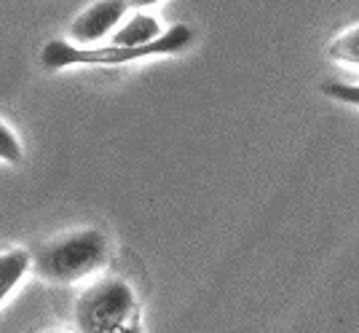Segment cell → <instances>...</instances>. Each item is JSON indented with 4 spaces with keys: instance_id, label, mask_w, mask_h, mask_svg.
<instances>
[{
    "instance_id": "1",
    "label": "cell",
    "mask_w": 359,
    "mask_h": 333,
    "mask_svg": "<svg viewBox=\"0 0 359 333\" xmlns=\"http://www.w3.org/2000/svg\"><path fill=\"white\" fill-rule=\"evenodd\" d=\"M110 263V240L102 228H75L38 244L30 269L48 282H81Z\"/></svg>"
},
{
    "instance_id": "3",
    "label": "cell",
    "mask_w": 359,
    "mask_h": 333,
    "mask_svg": "<svg viewBox=\"0 0 359 333\" xmlns=\"http://www.w3.org/2000/svg\"><path fill=\"white\" fill-rule=\"evenodd\" d=\"M137 296L129 282L107 277L86 288L75 301V325L81 333H118L135 318Z\"/></svg>"
},
{
    "instance_id": "10",
    "label": "cell",
    "mask_w": 359,
    "mask_h": 333,
    "mask_svg": "<svg viewBox=\"0 0 359 333\" xmlns=\"http://www.w3.org/2000/svg\"><path fill=\"white\" fill-rule=\"evenodd\" d=\"M118 333H142V328H140L137 322H129V325H126L123 331H118Z\"/></svg>"
},
{
    "instance_id": "8",
    "label": "cell",
    "mask_w": 359,
    "mask_h": 333,
    "mask_svg": "<svg viewBox=\"0 0 359 333\" xmlns=\"http://www.w3.org/2000/svg\"><path fill=\"white\" fill-rule=\"evenodd\" d=\"M25 159L22 140L6 122H0V162L3 164H19Z\"/></svg>"
},
{
    "instance_id": "9",
    "label": "cell",
    "mask_w": 359,
    "mask_h": 333,
    "mask_svg": "<svg viewBox=\"0 0 359 333\" xmlns=\"http://www.w3.org/2000/svg\"><path fill=\"white\" fill-rule=\"evenodd\" d=\"M319 91H322L325 97H330V100L341 103V105L357 107V103H359L357 84H344V81H335V78H327V81H322V84H319Z\"/></svg>"
},
{
    "instance_id": "6",
    "label": "cell",
    "mask_w": 359,
    "mask_h": 333,
    "mask_svg": "<svg viewBox=\"0 0 359 333\" xmlns=\"http://www.w3.org/2000/svg\"><path fill=\"white\" fill-rule=\"evenodd\" d=\"M27 272H30V250L11 247L0 253V306L22 285Z\"/></svg>"
},
{
    "instance_id": "7",
    "label": "cell",
    "mask_w": 359,
    "mask_h": 333,
    "mask_svg": "<svg viewBox=\"0 0 359 333\" xmlns=\"http://www.w3.org/2000/svg\"><path fill=\"white\" fill-rule=\"evenodd\" d=\"M327 57L335 62H346V65H359V27L351 25L346 32H341L338 38H332V44L327 46Z\"/></svg>"
},
{
    "instance_id": "5",
    "label": "cell",
    "mask_w": 359,
    "mask_h": 333,
    "mask_svg": "<svg viewBox=\"0 0 359 333\" xmlns=\"http://www.w3.org/2000/svg\"><path fill=\"white\" fill-rule=\"evenodd\" d=\"M161 22L158 16L148 14V11H129L121 19V25L113 30L107 46H121V48H142V46L153 44L161 38Z\"/></svg>"
},
{
    "instance_id": "2",
    "label": "cell",
    "mask_w": 359,
    "mask_h": 333,
    "mask_svg": "<svg viewBox=\"0 0 359 333\" xmlns=\"http://www.w3.org/2000/svg\"><path fill=\"white\" fill-rule=\"evenodd\" d=\"M194 44V30L188 25H172L161 32L158 41L142 46V48H121V46H89L81 48L62 38H54L41 48V67L43 70H65V67H121V65H135L148 57H166L180 54Z\"/></svg>"
},
{
    "instance_id": "4",
    "label": "cell",
    "mask_w": 359,
    "mask_h": 333,
    "mask_svg": "<svg viewBox=\"0 0 359 333\" xmlns=\"http://www.w3.org/2000/svg\"><path fill=\"white\" fill-rule=\"evenodd\" d=\"M129 14V6L123 0H102V3H91L81 14H75V19L67 27V44L89 48L97 46V41H102L107 35H113V30L121 25V19Z\"/></svg>"
},
{
    "instance_id": "11",
    "label": "cell",
    "mask_w": 359,
    "mask_h": 333,
    "mask_svg": "<svg viewBox=\"0 0 359 333\" xmlns=\"http://www.w3.org/2000/svg\"><path fill=\"white\" fill-rule=\"evenodd\" d=\"M48 333H67V331H48Z\"/></svg>"
}]
</instances>
